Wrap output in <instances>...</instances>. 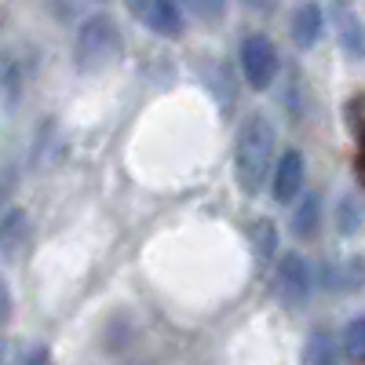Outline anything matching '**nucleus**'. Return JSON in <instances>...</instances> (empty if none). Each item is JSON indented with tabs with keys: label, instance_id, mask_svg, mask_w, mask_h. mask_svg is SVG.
I'll return each mask as SVG.
<instances>
[{
	"label": "nucleus",
	"instance_id": "12",
	"mask_svg": "<svg viewBox=\"0 0 365 365\" xmlns=\"http://www.w3.org/2000/svg\"><path fill=\"white\" fill-rule=\"evenodd\" d=\"M344 354L354 358V361H365V318L347 322V329H344Z\"/></svg>",
	"mask_w": 365,
	"mask_h": 365
},
{
	"label": "nucleus",
	"instance_id": "15",
	"mask_svg": "<svg viewBox=\"0 0 365 365\" xmlns=\"http://www.w3.org/2000/svg\"><path fill=\"white\" fill-rule=\"evenodd\" d=\"M361 220H365V208H361V201L344 197V205H340V230H344V234H354V230L361 227Z\"/></svg>",
	"mask_w": 365,
	"mask_h": 365
},
{
	"label": "nucleus",
	"instance_id": "2",
	"mask_svg": "<svg viewBox=\"0 0 365 365\" xmlns=\"http://www.w3.org/2000/svg\"><path fill=\"white\" fill-rule=\"evenodd\" d=\"M120 51H125V41H120V29L110 15H91L81 22L77 41H73L77 70H84V73L106 70L120 58Z\"/></svg>",
	"mask_w": 365,
	"mask_h": 365
},
{
	"label": "nucleus",
	"instance_id": "7",
	"mask_svg": "<svg viewBox=\"0 0 365 365\" xmlns=\"http://www.w3.org/2000/svg\"><path fill=\"white\" fill-rule=\"evenodd\" d=\"M322 29H325V15H322V8L314 4V0H303V4L292 11V19H289L292 44H296V48H314L318 37H322Z\"/></svg>",
	"mask_w": 365,
	"mask_h": 365
},
{
	"label": "nucleus",
	"instance_id": "17",
	"mask_svg": "<svg viewBox=\"0 0 365 365\" xmlns=\"http://www.w3.org/2000/svg\"><path fill=\"white\" fill-rule=\"evenodd\" d=\"M249 11H259V15H270L274 8H278V0H241Z\"/></svg>",
	"mask_w": 365,
	"mask_h": 365
},
{
	"label": "nucleus",
	"instance_id": "9",
	"mask_svg": "<svg viewBox=\"0 0 365 365\" xmlns=\"http://www.w3.org/2000/svg\"><path fill=\"white\" fill-rule=\"evenodd\" d=\"M344 113H347V128L354 135V172L365 182V91H358V96L347 99Z\"/></svg>",
	"mask_w": 365,
	"mask_h": 365
},
{
	"label": "nucleus",
	"instance_id": "11",
	"mask_svg": "<svg viewBox=\"0 0 365 365\" xmlns=\"http://www.w3.org/2000/svg\"><path fill=\"white\" fill-rule=\"evenodd\" d=\"M303 365H336V344L329 332H311L307 347H303Z\"/></svg>",
	"mask_w": 365,
	"mask_h": 365
},
{
	"label": "nucleus",
	"instance_id": "16",
	"mask_svg": "<svg viewBox=\"0 0 365 365\" xmlns=\"http://www.w3.org/2000/svg\"><path fill=\"white\" fill-rule=\"evenodd\" d=\"M332 274H336V285L340 289H354V285L365 282V259H347L344 270H332Z\"/></svg>",
	"mask_w": 365,
	"mask_h": 365
},
{
	"label": "nucleus",
	"instance_id": "5",
	"mask_svg": "<svg viewBox=\"0 0 365 365\" xmlns=\"http://www.w3.org/2000/svg\"><path fill=\"white\" fill-rule=\"evenodd\" d=\"M135 15L146 29H154L161 37H179L182 26H187V19H182V0H139Z\"/></svg>",
	"mask_w": 365,
	"mask_h": 365
},
{
	"label": "nucleus",
	"instance_id": "4",
	"mask_svg": "<svg viewBox=\"0 0 365 365\" xmlns=\"http://www.w3.org/2000/svg\"><path fill=\"white\" fill-rule=\"evenodd\" d=\"M274 292L285 307H303L311 296V267L299 252H289L282 256L278 270H274Z\"/></svg>",
	"mask_w": 365,
	"mask_h": 365
},
{
	"label": "nucleus",
	"instance_id": "14",
	"mask_svg": "<svg viewBox=\"0 0 365 365\" xmlns=\"http://www.w3.org/2000/svg\"><path fill=\"white\" fill-rule=\"evenodd\" d=\"M252 245H256V256H274V249H278V230H274V223H267V220H259L256 227H252Z\"/></svg>",
	"mask_w": 365,
	"mask_h": 365
},
{
	"label": "nucleus",
	"instance_id": "10",
	"mask_svg": "<svg viewBox=\"0 0 365 365\" xmlns=\"http://www.w3.org/2000/svg\"><path fill=\"white\" fill-rule=\"evenodd\" d=\"M318 220H322V201L314 194H307V197L299 201V208L292 212V234L296 237H311L314 227H318Z\"/></svg>",
	"mask_w": 365,
	"mask_h": 365
},
{
	"label": "nucleus",
	"instance_id": "6",
	"mask_svg": "<svg viewBox=\"0 0 365 365\" xmlns=\"http://www.w3.org/2000/svg\"><path fill=\"white\" fill-rule=\"evenodd\" d=\"M329 11H332V22H336L340 48L351 58H365V26L354 11V0H329Z\"/></svg>",
	"mask_w": 365,
	"mask_h": 365
},
{
	"label": "nucleus",
	"instance_id": "3",
	"mask_svg": "<svg viewBox=\"0 0 365 365\" xmlns=\"http://www.w3.org/2000/svg\"><path fill=\"white\" fill-rule=\"evenodd\" d=\"M278 70H282V58L267 34H249L241 41V73H245L249 88L267 91L274 84V77H278Z\"/></svg>",
	"mask_w": 365,
	"mask_h": 365
},
{
	"label": "nucleus",
	"instance_id": "13",
	"mask_svg": "<svg viewBox=\"0 0 365 365\" xmlns=\"http://www.w3.org/2000/svg\"><path fill=\"white\" fill-rule=\"evenodd\" d=\"M197 22H220L227 15V0H182Z\"/></svg>",
	"mask_w": 365,
	"mask_h": 365
},
{
	"label": "nucleus",
	"instance_id": "18",
	"mask_svg": "<svg viewBox=\"0 0 365 365\" xmlns=\"http://www.w3.org/2000/svg\"><path fill=\"white\" fill-rule=\"evenodd\" d=\"M26 365H48V354L44 351H37V354H29V361Z\"/></svg>",
	"mask_w": 365,
	"mask_h": 365
},
{
	"label": "nucleus",
	"instance_id": "8",
	"mask_svg": "<svg viewBox=\"0 0 365 365\" xmlns=\"http://www.w3.org/2000/svg\"><path fill=\"white\" fill-rule=\"evenodd\" d=\"M299 190H303V154L299 150H285L278 168H274V197L289 205V201H296Z\"/></svg>",
	"mask_w": 365,
	"mask_h": 365
},
{
	"label": "nucleus",
	"instance_id": "1",
	"mask_svg": "<svg viewBox=\"0 0 365 365\" xmlns=\"http://www.w3.org/2000/svg\"><path fill=\"white\" fill-rule=\"evenodd\" d=\"M274 146H278V132H274V120L263 110H252L237 128L234 139V179L245 194H259L267 172L274 165Z\"/></svg>",
	"mask_w": 365,
	"mask_h": 365
}]
</instances>
